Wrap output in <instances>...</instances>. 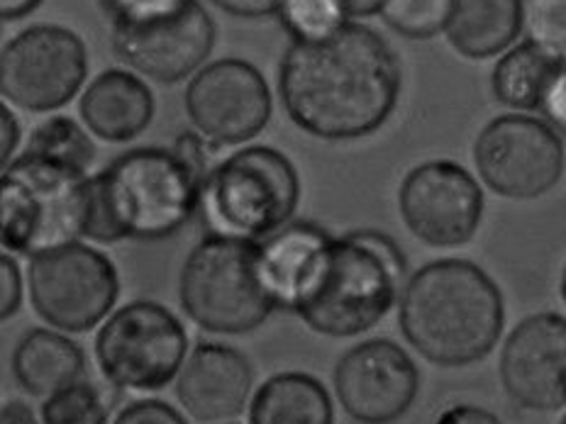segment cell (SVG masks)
<instances>
[{
  "label": "cell",
  "mask_w": 566,
  "mask_h": 424,
  "mask_svg": "<svg viewBox=\"0 0 566 424\" xmlns=\"http://www.w3.org/2000/svg\"><path fill=\"white\" fill-rule=\"evenodd\" d=\"M398 208L416 237L440 250L464 246L476 237L483 215V191L462 163L424 161L400 183Z\"/></svg>",
  "instance_id": "cell-14"
},
{
  "label": "cell",
  "mask_w": 566,
  "mask_h": 424,
  "mask_svg": "<svg viewBox=\"0 0 566 424\" xmlns=\"http://www.w3.org/2000/svg\"><path fill=\"white\" fill-rule=\"evenodd\" d=\"M176 400L196 422L220 424L240 417L254 391V369L240 349L198 341L174 381Z\"/></svg>",
  "instance_id": "cell-17"
},
{
  "label": "cell",
  "mask_w": 566,
  "mask_h": 424,
  "mask_svg": "<svg viewBox=\"0 0 566 424\" xmlns=\"http://www.w3.org/2000/svg\"><path fill=\"white\" fill-rule=\"evenodd\" d=\"M523 32V0H452L444 38L464 59L501 56Z\"/></svg>",
  "instance_id": "cell-21"
},
{
  "label": "cell",
  "mask_w": 566,
  "mask_h": 424,
  "mask_svg": "<svg viewBox=\"0 0 566 424\" xmlns=\"http://www.w3.org/2000/svg\"><path fill=\"white\" fill-rule=\"evenodd\" d=\"M186 115L198 135L238 147L264 132L274 113L269 81L244 59H218L198 68L186 86Z\"/></svg>",
  "instance_id": "cell-12"
},
{
  "label": "cell",
  "mask_w": 566,
  "mask_h": 424,
  "mask_svg": "<svg viewBox=\"0 0 566 424\" xmlns=\"http://www.w3.org/2000/svg\"><path fill=\"white\" fill-rule=\"evenodd\" d=\"M564 141L557 129L533 115H501L474 141L481 181L495 195L535 200L564 173Z\"/></svg>",
  "instance_id": "cell-11"
},
{
  "label": "cell",
  "mask_w": 566,
  "mask_h": 424,
  "mask_svg": "<svg viewBox=\"0 0 566 424\" xmlns=\"http://www.w3.org/2000/svg\"><path fill=\"white\" fill-rule=\"evenodd\" d=\"M398 325L422 359L462 369L499 344L505 305L495 280L467 258L424 264L400 290Z\"/></svg>",
  "instance_id": "cell-2"
},
{
  "label": "cell",
  "mask_w": 566,
  "mask_h": 424,
  "mask_svg": "<svg viewBox=\"0 0 566 424\" xmlns=\"http://www.w3.org/2000/svg\"><path fill=\"white\" fill-rule=\"evenodd\" d=\"M539 113L557 132H566V64H562L557 74L552 76L545 96H542Z\"/></svg>",
  "instance_id": "cell-33"
},
{
  "label": "cell",
  "mask_w": 566,
  "mask_h": 424,
  "mask_svg": "<svg viewBox=\"0 0 566 424\" xmlns=\"http://www.w3.org/2000/svg\"><path fill=\"white\" fill-rule=\"evenodd\" d=\"M432 424H503L491 410L471 403H459L442 410Z\"/></svg>",
  "instance_id": "cell-36"
},
{
  "label": "cell",
  "mask_w": 566,
  "mask_h": 424,
  "mask_svg": "<svg viewBox=\"0 0 566 424\" xmlns=\"http://www.w3.org/2000/svg\"><path fill=\"white\" fill-rule=\"evenodd\" d=\"M111 424H188V420L167 400L139 398L117 412Z\"/></svg>",
  "instance_id": "cell-29"
},
{
  "label": "cell",
  "mask_w": 566,
  "mask_h": 424,
  "mask_svg": "<svg viewBox=\"0 0 566 424\" xmlns=\"http://www.w3.org/2000/svg\"><path fill=\"white\" fill-rule=\"evenodd\" d=\"M22 293H25V278L18 262L8 252H0V325L20 312Z\"/></svg>",
  "instance_id": "cell-30"
},
{
  "label": "cell",
  "mask_w": 566,
  "mask_h": 424,
  "mask_svg": "<svg viewBox=\"0 0 566 424\" xmlns=\"http://www.w3.org/2000/svg\"><path fill=\"white\" fill-rule=\"evenodd\" d=\"M15 383L32 398H50L86 379V353L78 341L52 327H32L18 339L10 357Z\"/></svg>",
  "instance_id": "cell-20"
},
{
  "label": "cell",
  "mask_w": 566,
  "mask_h": 424,
  "mask_svg": "<svg viewBox=\"0 0 566 424\" xmlns=\"http://www.w3.org/2000/svg\"><path fill=\"white\" fill-rule=\"evenodd\" d=\"M155 93L127 68H105L78 100V115L88 132L111 145L137 139L155 120Z\"/></svg>",
  "instance_id": "cell-18"
},
{
  "label": "cell",
  "mask_w": 566,
  "mask_h": 424,
  "mask_svg": "<svg viewBox=\"0 0 566 424\" xmlns=\"http://www.w3.org/2000/svg\"><path fill=\"white\" fill-rule=\"evenodd\" d=\"M91 176L71 163L22 151L0 171V246L42 256L86 237Z\"/></svg>",
  "instance_id": "cell-5"
},
{
  "label": "cell",
  "mask_w": 566,
  "mask_h": 424,
  "mask_svg": "<svg viewBox=\"0 0 566 424\" xmlns=\"http://www.w3.org/2000/svg\"><path fill=\"white\" fill-rule=\"evenodd\" d=\"M301 203L293 161L274 147L254 145L218 161L200 186L198 212L208 234L262 242L289 225Z\"/></svg>",
  "instance_id": "cell-6"
},
{
  "label": "cell",
  "mask_w": 566,
  "mask_h": 424,
  "mask_svg": "<svg viewBox=\"0 0 566 424\" xmlns=\"http://www.w3.org/2000/svg\"><path fill=\"white\" fill-rule=\"evenodd\" d=\"M25 149L32 155L71 163L81 171H88L93 159H96V145H93L91 132L69 115L46 117L44 123L32 129Z\"/></svg>",
  "instance_id": "cell-24"
},
{
  "label": "cell",
  "mask_w": 566,
  "mask_h": 424,
  "mask_svg": "<svg viewBox=\"0 0 566 424\" xmlns=\"http://www.w3.org/2000/svg\"><path fill=\"white\" fill-rule=\"evenodd\" d=\"M25 280L32 310L66 335H86L101 327L120 298L113 258L84 242L30 258Z\"/></svg>",
  "instance_id": "cell-9"
},
{
  "label": "cell",
  "mask_w": 566,
  "mask_h": 424,
  "mask_svg": "<svg viewBox=\"0 0 566 424\" xmlns=\"http://www.w3.org/2000/svg\"><path fill=\"white\" fill-rule=\"evenodd\" d=\"M18 147H20V123L15 113L10 110V105L0 98V171L15 159Z\"/></svg>",
  "instance_id": "cell-34"
},
{
  "label": "cell",
  "mask_w": 566,
  "mask_h": 424,
  "mask_svg": "<svg viewBox=\"0 0 566 424\" xmlns=\"http://www.w3.org/2000/svg\"><path fill=\"white\" fill-rule=\"evenodd\" d=\"M501 381L517 405L535 412L566 407V317L530 315L501 351Z\"/></svg>",
  "instance_id": "cell-16"
},
{
  "label": "cell",
  "mask_w": 566,
  "mask_h": 424,
  "mask_svg": "<svg viewBox=\"0 0 566 424\" xmlns=\"http://www.w3.org/2000/svg\"><path fill=\"white\" fill-rule=\"evenodd\" d=\"M88 76V52L74 30L32 25L0 52V98L25 113H54Z\"/></svg>",
  "instance_id": "cell-10"
},
{
  "label": "cell",
  "mask_w": 566,
  "mask_h": 424,
  "mask_svg": "<svg viewBox=\"0 0 566 424\" xmlns=\"http://www.w3.org/2000/svg\"><path fill=\"white\" fill-rule=\"evenodd\" d=\"M339 407L359 424H391L412 407L420 373L391 339H367L342 353L335 373Z\"/></svg>",
  "instance_id": "cell-15"
},
{
  "label": "cell",
  "mask_w": 566,
  "mask_h": 424,
  "mask_svg": "<svg viewBox=\"0 0 566 424\" xmlns=\"http://www.w3.org/2000/svg\"><path fill=\"white\" fill-rule=\"evenodd\" d=\"M452 0H386L381 18L388 28L408 40H432L444 34Z\"/></svg>",
  "instance_id": "cell-26"
},
{
  "label": "cell",
  "mask_w": 566,
  "mask_h": 424,
  "mask_svg": "<svg viewBox=\"0 0 566 424\" xmlns=\"http://www.w3.org/2000/svg\"><path fill=\"white\" fill-rule=\"evenodd\" d=\"M179 303L188 320L210 335L240 337L279 308L259 274L256 242L208 234L186 256Z\"/></svg>",
  "instance_id": "cell-7"
},
{
  "label": "cell",
  "mask_w": 566,
  "mask_h": 424,
  "mask_svg": "<svg viewBox=\"0 0 566 424\" xmlns=\"http://www.w3.org/2000/svg\"><path fill=\"white\" fill-rule=\"evenodd\" d=\"M400 86L394 46L354 20L327 38L291 42L279 66L283 110L303 132L325 141H352L381 129L396 110Z\"/></svg>",
  "instance_id": "cell-1"
},
{
  "label": "cell",
  "mask_w": 566,
  "mask_h": 424,
  "mask_svg": "<svg viewBox=\"0 0 566 424\" xmlns=\"http://www.w3.org/2000/svg\"><path fill=\"white\" fill-rule=\"evenodd\" d=\"M333 232L315 222H289L266 240L256 242V262L269 296L279 310H291L293 300L313 274Z\"/></svg>",
  "instance_id": "cell-19"
},
{
  "label": "cell",
  "mask_w": 566,
  "mask_h": 424,
  "mask_svg": "<svg viewBox=\"0 0 566 424\" xmlns=\"http://www.w3.org/2000/svg\"><path fill=\"white\" fill-rule=\"evenodd\" d=\"M276 15L293 42L327 38L349 22L339 0H281Z\"/></svg>",
  "instance_id": "cell-27"
},
{
  "label": "cell",
  "mask_w": 566,
  "mask_h": 424,
  "mask_svg": "<svg viewBox=\"0 0 566 424\" xmlns=\"http://www.w3.org/2000/svg\"><path fill=\"white\" fill-rule=\"evenodd\" d=\"M111 398L88 379L44 398L40 407L42 424H111Z\"/></svg>",
  "instance_id": "cell-25"
},
{
  "label": "cell",
  "mask_w": 566,
  "mask_h": 424,
  "mask_svg": "<svg viewBox=\"0 0 566 424\" xmlns=\"http://www.w3.org/2000/svg\"><path fill=\"white\" fill-rule=\"evenodd\" d=\"M339 6L349 20H357V18L381 15L386 0H339Z\"/></svg>",
  "instance_id": "cell-38"
},
{
  "label": "cell",
  "mask_w": 566,
  "mask_h": 424,
  "mask_svg": "<svg viewBox=\"0 0 566 424\" xmlns=\"http://www.w3.org/2000/svg\"><path fill=\"white\" fill-rule=\"evenodd\" d=\"M210 3L228 15L259 20V18L276 15L281 0H210Z\"/></svg>",
  "instance_id": "cell-35"
},
{
  "label": "cell",
  "mask_w": 566,
  "mask_h": 424,
  "mask_svg": "<svg viewBox=\"0 0 566 424\" xmlns=\"http://www.w3.org/2000/svg\"><path fill=\"white\" fill-rule=\"evenodd\" d=\"M562 64L554 62L545 52H539L527 40L513 44L509 52L499 56L491 74L493 98L517 113L539 110L542 96L549 86L552 76Z\"/></svg>",
  "instance_id": "cell-23"
},
{
  "label": "cell",
  "mask_w": 566,
  "mask_h": 424,
  "mask_svg": "<svg viewBox=\"0 0 566 424\" xmlns=\"http://www.w3.org/2000/svg\"><path fill=\"white\" fill-rule=\"evenodd\" d=\"M0 424H42V420L25 400H8L0 405Z\"/></svg>",
  "instance_id": "cell-37"
},
{
  "label": "cell",
  "mask_w": 566,
  "mask_h": 424,
  "mask_svg": "<svg viewBox=\"0 0 566 424\" xmlns=\"http://www.w3.org/2000/svg\"><path fill=\"white\" fill-rule=\"evenodd\" d=\"M171 149L186 161V167L191 169L200 181H206V176L212 169L210 159L218 151V147L212 145V141H208L203 135H198L196 129H186V132L176 137Z\"/></svg>",
  "instance_id": "cell-31"
},
{
  "label": "cell",
  "mask_w": 566,
  "mask_h": 424,
  "mask_svg": "<svg viewBox=\"0 0 566 424\" xmlns=\"http://www.w3.org/2000/svg\"><path fill=\"white\" fill-rule=\"evenodd\" d=\"M523 32L539 52L566 64V0H523Z\"/></svg>",
  "instance_id": "cell-28"
},
{
  "label": "cell",
  "mask_w": 566,
  "mask_h": 424,
  "mask_svg": "<svg viewBox=\"0 0 566 424\" xmlns=\"http://www.w3.org/2000/svg\"><path fill=\"white\" fill-rule=\"evenodd\" d=\"M559 290H562V300H564V305H566V266H564V271H562V280H559Z\"/></svg>",
  "instance_id": "cell-40"
},
{
  "label": "cell",
  "mask_w": 566,
  "mask_h": 424,
  "mask_svg": "<svg viewBox=\"0 0 566 424\" xmlns=\"http://www.w3.org/2000/svg\"><path fill=\"white\" fill-rule=\"evenodd\" d=\"M193 0H105L113 20H145L181 10Z\"/></svg>",
  "instance_id": "cell-32"
},
{
  "label": "cell",
  "mask_w": 566,
  "mask_h": 424,
  "mask_svg": "<svg viewBox=\"0 0 566 424\" xmlns=\"http://www.w3.org/2000/svg\"><path fill=\"white\" fill-rule=\"evenodd\" d=\"M220 424H238V422H220Z\"/></svg>",
  "instance_id": "cell-41"
},
{
  "label": "cell",
  "mask_w": 566,
  "mask_h": 424,
  "mask_svg": "<svg viewBox=\"0 0 566 424\" xmlns=\"http://www.w3.org/2000/svg\"><path fill=\"white\" fill-rule=\"evenodd\" d=\"M93 357L111 388L159 393L171 385L188 357L184 322L157 300L115 308L98 327Z\"/></svg>",
  "instance_id": "cell-8"
},
{
  "label": "cell",
  "mask_w": 566,
  "mask_h": 424,
  "mask_svg": "<svg viewBox=\"0 0 566 424\" xmlns=\"http://www.w3.org/2000/svg\"><path fill=\"white\" fill-rule=\"evenodd\" d=\"M42 6V0H0V20L28 18Z\"/></svg>",
  "instance_id": "cell-39"
},
{
  "label": "cell",
  "mask_w": 566,
  "mask_h": 424,
  "mask_svg": "<svg viewBox=\"0 0 566 424\" xmlns=\"http://www.w3.org/2000/svg\"><path fill=\"white\" fill-rule=\"evenodd\" d=\"M216 38V22L198 0L167 15L113 20L111 30L113 52L120 62L159 84H179L203 68Z\"/></svg>",
  "instance_id": "cell-13"
},
{
  "label": "cell",
  "mask_w": 566,
  "mask_h": 424,
  "mask_svg": "<svg viewBox=\"0 0 566 424\" xmlns=\"http://www.w3.org/2000/svg\"><path fill=\"white\" fill-rule=\"evenodd\" d=\"M250 424H335L333 395L311 373H276L252 393Z\"/></svg>",
  "instance_id": "cell-22"
},
{
  "label": "cell",
  "mask_w": 566,
  "mask_h": 424,
  "mask_svg": "<svg viewBox=\"0 0 566 424\" xmlns=\"http://www.w3.org/2000/svg\"><path fill=\"white\" fill-rule=\"evenodd\" d=\"M200 186L203 181L174 149L123 151L91 176L86 237L98 244L169 240L198 212Z\"/></svg>",
  "instance_id": "cell-4"
},
{
  "label": "cell",
  "mask_w": 566,
  "mask_h": 424,
  "mask_svg": "<svg viewBox=\"0 0 566 424\" xmlns=\"http://www.w3.org/2000/svg\"><path fill=\"white\" fill-rule=\"evenodd\" d=\"M559 424H566V415H564V417H562V422H559Z\"/></svg>",
  "instance_id": "cell-42"
},
{
  "label": "cell",
  "mask_w": 566,
  "mask_h": 424,
  "mask_svg": "<svg viewBox=\"0 0 566 424\" xmlns=\"http://www.w3.org/2000/svg\"><path fill=\"white\" fill-rule=\"evenodd\" d=\"M403 280L406 256L388 234H333L289 312L298 315L315 335L357 337L394 310Z\"/></svg>",
  "instance_id": "cell-3"
}]
</instances>
